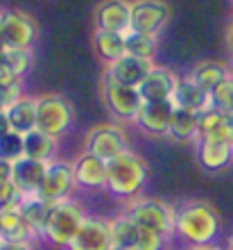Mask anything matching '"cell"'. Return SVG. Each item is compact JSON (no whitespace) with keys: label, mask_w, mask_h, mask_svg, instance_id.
Listing matches in <instances>:
<instances>
[{"label":"cell","mask_w":233,"mask_h":250,"mask_svg":"<svg viewBox=\"0 0 233 250\" xmlns=\"http://www.w3.org/2000/svg\"><path fill=\"white\" fill-rule=\"evenodd\" d=\"M23 96V82L18 84H0V112L5 114Z\"/></svg>","instance_id":"e575fe53"},{"label":"cell","mask_w":233,"mask_h":250,"mask_svg":"<svg viewBox=\"0 0 233 250\" xmlns=\"http://www.w3.org/2000/svg\"><path fill=\"white\" fill-rule=\"evenodd\" d=\"M179 82V75L165 66H156L147 73V78L136 86L143 100H170L175 93V86Z\"/></svg>","instance_id":"2e32d148"},{"label":"cell","mask_w":233,"mask_h":250,"mask_svg":"<svg viewBox=\"0 0 233 250\" xmlns=\"http://www.w3.org/2000/svg\"><path fill=\"white\" fill-rule=\"evenodd\" d=\"M50 162H39L32 157H18L12 162V182L20 189L23 196H36L43 187Z\"/></svg>","instance_id":"5bb4252c"},{"label":"cell","mask_w":233,"mask_h":250,"mask_svg":"<svg viewBox=\"0 0 233 250\" xmlns=\"http://www.w3.org/2000/svg\"><path fill=\"white\" fill-rule=\"evenodd\" d=\"M75 123V109L61 93H43L36 98V130L54 139L68 134Z\"/></svg>","instance_id":"277c9868"},{"label":"cell","mask_w":233,"mask_h":250,"mask_svg":"<svg viewBox=\"0 0 233 250\" xmlns=\"http://www.w3.org/2000/svg\"><path fill=\"white\" fill-rule=\"evenodd\" d=\"M57 148H59V139L50 137L46 132H41L34 127L32 132L23 134V155L39 162H52L57 157Z\"/></svg>","instance_id":"cb8c5ba5"},{"label":"cell","mask_w":233,"mask_h":250,"mask_svg":"<svg viewBox=\"0 0 233 250\" xmlns=\"http://www.w3.org/2000/svg\"><path fill=\"white\" fill-rule=\"evenodd\" d=\"M165 246H168V237L165 234L141 228V234H138V241L134 250H165Z\"/></svg>","instance_id":"d6a6232c"},{"label":"cell","mask_w":233,"mask_h":250,"mask_svg":"<svg viewBox=\"0 0 233 250\" xmlns=\"http://www.w3.org/2000/svg\"><path fill=\"white\" fill-rule=\"evenodd\" d=\"M149 178L147 162L129 148L127 152L107 162V187L113 198L120 200H134L141 196L143 187Z\"/></svg>","instance_id":"7a4b0ae2"},{"label":"cell","mask_w":233,"mask_h":250,"mask_svg":"<svg viewBox=\"0 0 233 250\" xmlns=\"http://www.w3.org/2000/svg\"><path fill=\"white\" fill-rule=\"evenodd\" d=\"M102 98L111 116L120 123H134L138 116V109L143 105V98L136 86L120 84V82L107 78V75L102 80Z\"/></svg>","instance_id":"52a82bcc"},{"label":"cell","mask_w":233,"mask_h":250,"mask_svg":"<svg viewBox=\"0 0 233 250\" xmlns=\"http://www.w3.org/2000/svg\"><path fill=\"white\" fill-rule=\"evenodd\" d=\"M39 39V25L20 9H0V43L5 48H32Z\"/></svg>","instance_id":"8992f818"},{"label":"cell","mask_w":233,"mask_h":250,"mask_svg":"<svg viewBox=\"0 0 233 250\" xmlns=\"http://www.w3.org/2000/svg\"><path fill=\"white\" fill-rule=\"evenodd\" d=\"M18 157H23V134L14 130L0 134V159L16 162Z\"/></svg>","instance_id":"4dcf8cb0"},{"label":"cell","mask_w":233,"mask_h":250,"mask_svg":"<svg viewBox=\"0 0 233 250\" xmlns=\"http://www.w3.org/2000/svg\"><path fill=\"white\" fill-rule=\"evenodd\" d=\"M199 139H217L233 146V112L208 107L199 114Z\"/></svg>","instance_id":"ac0fdd59"},{"label":"cell","mask_w":233,"mask_h":250,"mask_svg":"<svg viewBox=\"0 0 233 250\" xmlns=\"http://www.w3.org/2000/svg\"><path fill=\"white\" fill-rule=\"evenodd\" d=\"M5 132H9V123H7V116L2 112H0V134H5Z\"/></svg>","instance_id":"74e56055"},{"label":"cell","mask_w":233,"mask_h":250,"mask_svg":"<svg viewBox=\"0 0 233 250\" xmlns=\"http://www.w3.org/2000/svg\"><path fill=\"white\" fill-rule=\"evenodd\" d=\"M220 214L211 203L190 200L175 209V234L190 248L215 244V239L220 237Z\"/></svg>","instance_id":"6da1fadb"},{"label":"cell","mask_w":233,"mask_h":250,"mask_svg":"<svg viewBox=\"0 0 233 250\" xmlns=\"http://www.w3.org/2000/svg\"><path fill=\"white\" fill-rule=\"evenodd\" d=\"M172 105L175 107H181V109H190V112H206L208 107H213L211 103V91L201 89L197 82L188 78H179L175 86V93H172Z\"/></svg>","instance_id":"d6986e66"},{"label":"cell","mask_w":233,"mask_h":250,"mask_svg":"<svg viewBox=\"0 0 233 250\" xmlns=\"http://www.w3.org/2000/svg\"><path fill=\"white\" fill-rule=\"evenodd\" d=\"M154 68V62L149 60H141V57H134V55H123L120 60L107 64V71L104 75L111 80H116L120 84L127 86H138L143 80L147 78V73Z\"/></svg>","instance_id":"9a60e30c"},{"label":"cell","mask_w":233,"mask_h":250,"mask_svg":"<svg viewBox=\"0 0 233 250\" xmlns=\"http://www.w3.org/2000/svg\"><path fill=\"white\" fill-rule=\"evenodd\" d=\"M95 30L127 34L131 30V0H102L93 12Z\"/></svg>","instance_id":"7c38bea8"},{"label":"cell","mask_w":233,"mask_h":250,"mask_svg":"<svg viewBox=\"0 0 233 250\" xmlns=\"http://www.w3.org/2000/svg\"><path fill=\"white\" fill-rule=\"evenodd\" d=\"M172 7L165 0H131V30L143 34H159L168 25Z\"/></svg>","instance_id":"9c48e42d"},{"label":"cell","mask_w":233,"mask_h":250,"mask_svg":"<svg viewBox=\"0 0 233 250\" xmlns=\"http://www.w3.org/2000/svg\"><path fill=\"white\" fill-rule=\"evenodd\" d=\"M172 114H175L172 100H143L134 123L152 137H168Z\"/></svg>","instance_id":"4fadbf2b"},{"label":"cell","mask_w":233,"mask_h":250,"mask_svg":"<svg viewBox=\"0 0 233 250\" xmlns=\"http://www.w3.org/2000/svg\"><path fill=\"white\" fill-rule=\"evenodd\" d=\"M36 234L30 230L25 218L20 216L18 205L0 211V241H12V244H34Z\"/></svg>","instance_id":"44dd1931"},{"label":"cell","mask_w":233,"mask_h":250,"mask_svg":"<svg viewBox=\"0 0 233 250\" xmlns=\"http://www.w3.org/2000/svg\"><path fill=\"white\" fill-rule=\"evenodd\" d=\"M229 250H233V237H231V241H229Z\"/></svg>","instance_id":"60d3db41"},{"label":"cell","mask_w":233,"mask_h":250,"mask_svg":"<svg viewBox=\"0 0 233 250\" xmlns=\"http://www.w3.org/2000/svg\"><path fill=\"white\" fill-rule=\"evenodd\" d=\"M9 130L18 132V134H27L36 127V98L34 96H20L9 109L5 112Z\"/></svg>","instance_id":"7402d4cb"},{"label":"cell","mask_w":233,"mask_h":250,"mask_svg":"<svg viewBox=\"0 0 233 250\" xmlns=\"http://www.w3.org/2000/svg\"><path fill=\"white\" fill-rule=\"evenodd\" d=\"M93 50L104 64L120 60L123 55H127V50H125V34L95 30L93 32Z\"/></svg>","instance_id":"4316f807"},{"label":"cell","mask_w":233,"mask_h":250,"mask_svg":"<svg viewBox=\"0 0 233 250\" xmlns=\"http://www.w3.org/2000/svg\"><path fill=\"white\" fill-rule=\"evenodd\" d=\"M211 103L222 112H233V73L211 91Z\"/></svg>","instance_id":"1f68e13d"},{"label":"cell","mask_w":233,"mask_h":250,"mask_svg":"<svg viewBox=\"0 0 233 250\" xmlns=\"http://www.w3.org/2000/svg\"><path fill=\"white\" fill-rule=\"evenodd\" d=\"M231 68H229L224 62H217V60H204L199 64L193 66V71L188 73V78L197 82L201 89H206V91H213L215 86L220 84L222 80H227L231 75Z\"/></svg>","instance_id":"d4e9b609"},{"label":"cell","mask_w":233,"mask_h":250,"mask_svg":"<svg viewBox=\"0 0 233 250\" xmlns=\"http://www.w3.org/2000/svg\"><path fill=\"white\" fill-rule=\"evenodd\" d=\"M20 189L14 185L12 180H7V182H0V211L2 209H9V207H16L20 203Z\"/></svg>","instance_id":"836d02e7"},{"label":"cell","mask_w":233,"mask_h":250,"mask_svg":"<svg viewBox=\"0 0 233 250\" xmlns=\"http://www.w3.org/2000/svg\"><path fill=\"white\" fill-rule=\"evenodd\" d=\"M168 139H172L177 144L197 141L199 139V112L175 107V114H172L168 127Z\"/></svg>","instance_id":"603a6c76"},{"label":"cell","mask_w":233,"mask_h":250,"mask_svg":"<svg viewBox=\"0 0 233 250\" xmlns=\"http://www.w3.org/2000/svg\"><path fill=\"white\" fill-rule=\"evenodd\" d=\"M0 250H34L32 244H12V241H0Z\"/></svg>","instance_id":"8d00e7d4"},{"label":"cell","mask_w":233,"mask_h":250,"mask_svg":"<svg viewBox=\"0 0 233 250\" xmlns=\"http://www.w3.org/2000/svg\"><path fill=\"white\" fill-rule=\"evenodd\" d=\"M0 64L5 66L7 71H12L14 75L25 78L27 73H30V68H32V64H34L32 48H5L2 46Z\"/></svg>","instance_id":"f546056e"},{"label":"cell","mask_w":233,"mask_h":250,"mask_svg":"<svg viewBox=\"0 0 233 250\" xmlns=\"http://www.w3.org/2000/svg\"><path fill=\"white\" fill-rule=\"evenodd\" d=\"M7 180H12V162L0 159V182H7Z\"/></svg>","instance_id":"d590c367"},{"label":"cell","mask_w":233,"mask_h":250,"mask_svg":"<svg viewBox=\"0 0 233 250\" xmlns=\"http://www.w3.org/2000/svg\"><path fill=\"white\" fill-rule=\"evenodd\" d=\"M84 150L104 159V162H111L113 157L129 150V139L120 125L102 123L89 130L84 139Z\"/></svg>","instance_id":"ba28073f"},{"label":"cell","mask_w":233,"mask_h":250,"mask_svg":"<svg viewBox=\"0 0 233 250\" xmlns=\"http://www.w3.org/2000/svg\"><path fill=\"white\" fill-rule=\"evenodd\" d=\"M111 250H129V248H116V246H113V248H111Z\"/></svg>","instance_id":"b9f144b4"},{"label":"cell","mask_w":233,"mask_h":250,"mask_svg":"<svg viewBox=\"0 0 233 250\" xmlns=\"http://www.w3.org/2000/svg\"><path fill=\"white\" fill-rule=\"evenodd\" d=\"M75 180H77V187H84V189H104L107 187V162L91 152H82L75 162Z\"/></svg>","instance_id":"ffe728a7"},{"label":"cell","mask_w":233,"mask_h":250,"mask_svg":"<svg viewBox=\"0 0 233 250\" xmlns=\"http://www.w3.org/2000/svg\"><path fill=\"white\" fill-rule=\"evenodd\" d=\"M190 250H222L220 246H215V244H211V246H195V248H190Z\"/></svg>","instance_id":"f35d334b"},{"label":"cell","mask_w":233,"mask_h":250,"mask_svg":"<svg viewBox=\"0 0 233 250\" xmlns=\"http://www.w3.org/2000/svg\"><path fill=\"white\" fill-rule=\"evenodd\" d=\"M197 159L201 168L211 173H220L229 168L233 162V146L217 139H197Z\"/></svg>","instance_id":"e0dca14e"},{"label":"cell","mask_w":233,"mask_h":250,"mask_svg":"<svg viewBox=\"0 0 233 250\" xmlns=\"http://www.w3.org/2000/svg\"><path fill=\"white\" fill-rule=\"evenodd\" d=\"M125 214L134 218L141 228L156 230L165 234V237L175 234V207H170L165 200H159V198H134V200H129Z\"/></svg>","instance_id":"5b68a950"},{"label":"cell","mask_w":233,"mask_h":250,"mask_svg":"<svg viewBox=\"0 0 233 250\" xmlns=\"http://www.w3.org/2000/svg\"><path fill=\"white\" fill-rule=\"evenodd\" d=\"M227 43H229V50H231V55H233V25L229 27V34H227Z\"/></svg>","instance_id":"ab89813d"},{"label":"cell","mask_w":233,"mask_h":250,"mask_svg":"<svg viewBox=\"0 0 233 250\" xmlns=\"http://www.w3.org/2000/svg\"><path fill=\"white\" fill-rule=\"evenodd\" d=\"M20 216L25 218V223L30 225V230L39 239H43V230H46L48 211H50V203L41 200L39 196H23L18 203Z\"/></svg>","instance_id":"484cf974"},{"label":"cell","mask_w":233,"mask_h":250,"mask_svg":"<svg viewBox=\"0 0 233 250\" xmlns=\"http://www.w3.org/2000/svg\"><path fill=\"white\" fill-rule=\"evenodd\" d=\"M75 187H77V180H75V166H72V162L52 159L50 164H48L43 187H41V191L36 196L52 205V203H57V200L71 198Z\"/></svg>","instance_id":"30bf717a"},{"label":"cell","mask_w":233,"mask_h":250,"mask_svg":"<svg viewBox=\"0 0 233 250\" xmlns=\"http://www.w3.org/2000/svg\"><path fill=\"white\" fill-rule=\"evenodd\" d=\"M125 50H127V55L154 62V55L159 50V39H156V34H143L129 30L125 34Z\"/></svg>","instance_id":"f1b7e54d"},{"label":"cell","mask_w":233,"mask_h":250,"mask_svg":"<svg viewBox=\"0 0 233 250\" xmlns=\"http://www.w3.org/2000/svg\"><path fill=\"white\" fill-rule=\"evenodd\" d=\"M86 216H89V214L84 211L82 203L75 200V198H64V200L52 203L50 211H48L43 239H46L50 246H54V248L66 250Z\"/></svg>","instance_id":"3957f363"},{"label":"cell","mask_w":233,"mask_h":250,"mask_svg":"<svg viewBox=\"0 0 233 250\" xmlns=\"http://www.w3.org/2000/svg\"><path fill=\"white\" fill-rule=\"evenodd\" d=\"M109 223H111V241H113L116 248H129V250L136 248L141 225L134 218L127 216V214H120V216L111 218Z\"/></svg>","instance_id":"83f0119b"},{"label":"cell","mask_w":233,"mask_h":250,"mask_svg":"<svg viewBox=\"0 0 233 250\" xmlns=\"http://www.w3.org/2000/svg\"><path fill=\"white\" fill-rule=\"evenodd\" d=\"M111 223L100 216H86L66 250H111Z\"/></svg>","instance_id":"8fae6325"}]
</instances>
